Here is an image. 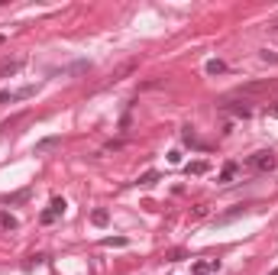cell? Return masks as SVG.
I'll return each mask as SVG.
<instances>
[{
	"label": "cell",
	"instance_id": "6da1fadb",
	"mask_svg": "<svg viewBox=\"0 0 278 275\" xmlns=\"http://www.w3.org/2000/svg\"><path fill=\"white\" fill-rule=\"evenodd\" d=\"M272 91H278V81H246V84L236 87V94L240 97H252V94H272Z\"/></svg>",
	"mask_w": 278,
	"mask_h": 275
},
{
	"label": "cell",
	"instance_id": "7a4b0ae2",
	"mask_svg": "<svg viewBox=\"0 0 278 275\" xmlns=\"http://www.w3.org/2000/svg\"><path fill=\"white\" fill-rule=\"evenodd\" d=\"M249 168H252V172H272V168H275V152L272 149L252 152V156H249Z\"/></svg>",
	"mask_w": 278,
	"mask_h": 275
},
{
	"label": "cell",
	"instance_id": "3957f363",
	"mask_svg": "<svg viewBox=\"0 0 278 275\" xmlns=\"http://www.w3.org/2000/svg\"><path fill=\"white\" fill-rule=\"evenodd\" d=\"M220 110H223V113H230V117H236V120H249L252 117V107H249L246 101H223L220 104Z\"/></svg>",
	"mask_w": 278,
	"mask_h": 275
},
{
	"label": "cell",
	"instance_id": "277c9868",
	"mask_svg": "<svg viewBox=\"0 0 278 275\" xmlns=\"http://www.w3.org/2000/svg\"><path fill=\"white\" fill-rule=\"evenodd\" d=\"M220 269V259H204V262H194L191 266V275H210Z\"/></svg>",
	"mask_w": 278,
	"mask_h": 275
},
{
	"label": "cell",
	"instance_id": "5b68a950",
	"mask_svg": "<svg viewBox=\"0 0 278 275\" xmlns=\"http://www.w3.org/2000/svg\"><path fill=\"white\" fill-rule=\"evenodd\" d=\"M16 227H20V220H16L13 214L0 211V230H7V233H10V230H16Z\"/></svg>",
	"mask_w": 278,
	"mask_h": 275
},
{
	"label": "cell",
	"instance_id": "8992f818",
	"mask_svg": "<svg viewBox=\"0 0 278 275\" xmlns=\"http://www.w3.org/2000/svg\"><path fill=\"white\" fill-rule=\"evenodd\" d=\"M236 172H240V165H236V162H226L223 172H220V181H223V185H230V181L236 178Z\"/></svg>",
	"mask_w": 278,
	"mask_h": 275
},
{
	"label": "cell",
	"instance_id": "52a82bcc",
	"mask_svg": "<svg viewBox=\"0 0 278 275\" xmlns=\"http://www.w3.org/2000/svg\"><path fill=\"white\" fill-rule=\"evenodd\" d=\"M246 214V207H233V211H226V214H220L217 217V223H230V220H236V217H243Z\"/></svg>",
	"mask_w": 278,
	"mask_h": 275
},
{
	"label": "cell",
	"instance_id": "ba28073f",
	"mask_svg": "<svg viewBox=\"0 0 278 275\" xmlns=\"http://www.w3.org/2000/svg\"><path fill=\"white\" fill-rule=\"evenodd\" d=\"M223 68H226V65L220 62V58H210V62H207V75H220Z\"/></svg>",
	"mask_w": 278,
	"mask_h": 275
},
{
	"label": "cell",
	"instance_id": "9c48e42d",
	"mask_svg": "<svg viewBox=\"0 0 278 275\" xmlns=\"http://www.w3.org/2000/svg\"><path fill=\"white\" fill-rule=\"evenodd\" d=\"M91 220L97 223V227H104V223L110 220V214H107V211H94V214H91Z\"/></svg>",
	"mask_w": 278,
	"mask_h": 275
},
{
	"label": "cell",
	"instance_id": "30bf717a",
	"mask_svg": "<svg viewBox=\"0 0 278 275\" xmlns=\"http://www.w3.org/2000/svg\"><path fill=\"white\" fill-rule=\"evenodd\" d=\"M188 172H191V175H204V172H207V162H194V165H188Z\"/></svg>",
	"mask_w": 278,
	"mask_h": 275
},
{
	"label": "cell",
	"instance_id": "8fae6325",
	"mask_svg": "<svg viewBox=\"0 0 278 275\" xmlns=\"http://www.w3.org/2000/svg\"><path fill=\"white\" fill-rule=\"evenodd\" d=\"M259 58H262V62H272V65H278V55H275V52H269V49H262V52H259Z\"/></svg>",
	"mask_w": 278,
	"mask_h": 275
},
{
	"label": "cell",
	"instance_id": "7c38bea8",
	"mask_svg": "<svg viewBox=\"0 0 278 275\" xmlns=\"http://www.w3.org/2000/svg\"><path fill=\"white\" fill-rule=\"evenodd\" d=\"M155 181H159V172H146L139 178V185H155Z\"/></svg>",
	"mask_w": 278,
	"mask_h": 275
},
{
	"label": "cell",
	"instance_id": "4fadbf2b",
	"mask_svg": "<svg viewBox=\"0 0 278 275\" xmlns=\"http://www.w3.org/2000/svg\"><path fill=\"white\" fill-rule=\"evenodd\" d=\"M104 246H126V240H123V236H107Z\"/></svg>",
	"mask_w": 278,
	"mask_h": 275
},
{
	"label": "cell",
	"instance_id": "5bb4252c",
	"mask_svg": "<svg viewBox=\"0 0 278 275\" xmlns=\"http://www.w3.org/2000/svg\"><path fill=\"white\" fill-rule=\"evenodd\" d=\"M55 217H58V214H55V211H52V207H49V211H42V217H39V220H42V223H52V220H55Z\"/></svg>",
	"mask_w": 278,
	"mask_h": 275
},
{
	"label": "cell",
	"instance_id": "9a60e30c",
	"mask_svg": "<svg viewBox=\"0 0 278 275\" xmlns=\"http://www.w3.org/2000/svg\"><path fill=\"white\" fill-rule=\"evenodd\" d=\"M52 211H55V214L65 211V201H62V197H52Z\"/></svg>",
	"mask_w": 278,
	"mask_h": 275
},
{
	"label": "cell",
	"instance_id": "2e32d148",
	"mask_svg": "<svg viewBox=\"0 0 278 275\" xmlns=\"http://www.w3.org/2000/svg\"><path fill=\"white\" fill-rule=\"evenodd\" d=\"M55 142H58V139H55V136H52V139H42V142H39V149H52Z\"/></svg>",
	"mask_w": 278,
	"mask_h": 275
},
{
	"label": "cell",
	"instance_id": "e0dca14e",
	"mask_svg": "<svg viewBox=\"0 0 278 275\" xmlns=\"http://www.w3.org/2000/svg\"><path fill=\"white\" fill-rule=\"evenodd\" d=\"M272 117H278V101H275V107H272Z\"/></svg>",
	"mask_w": 278,
	"mask_h": 275
}]
</instances>
